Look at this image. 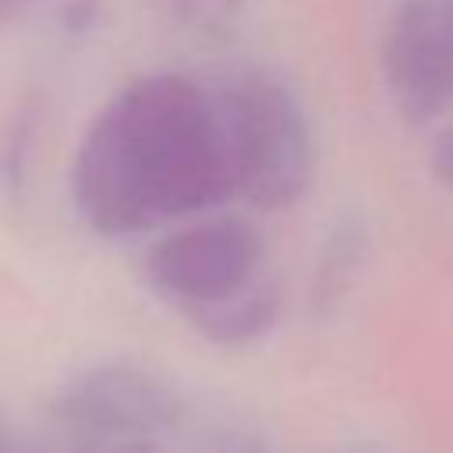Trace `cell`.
I'll return each mask as SVG.
<instances>
[{"mask_svg":"<svg viewBox=\"0 0 453 453\" xmlns=\"http://www.w3.org/2000/svg\"><path fill=\"white\" fill-rule=\"evenodd\" d=\"M71 198L103 237L149 234L234 198L209 85L156 71L110 96L78 142Z\"/></svg>","mask_w":453,"mask_h":453,"instance_id":"cell-1","label":"cell"},{"mask_svg":"<svg viewBox=\"0 0 453 453\" xmlns=\"http://www.w3.org/2000/svg\"><path fill=\"white\" fill-rule=\"evenodd\" d=\"M234 195L262 212L297 205L315 180V138L297 92L269 67L234 64L209 81Z\"/></svg>","mask_w":453,"mask_h":453,"instance_id":"cell-2","label":"cell"},{"mask_svg":"<svg viewBox=\"0 0 453 453\" xmlns=\"http://www.w3.org/2000/svg\"><path fill=\"white\" fill-rule=\"evenodd\" d=\"M149 290L188 322L265 280V241L241 216L202 212L163 234L142 262Z\"/></svg>","mask_w":453,"mask_h":453,"instance_id":"cell-3","label":"cell"},{"mask_svg":"<svg viewBox=\"0 0 453 453\" xmlns=\"http://www.w3.org/2000/svg\"><path fill=\"white\" fill-rule=\"evenodd\" d=\"M180 418L177 393L142 368L106 365L67 382L57 396V421L85 439L159 435Z\"/></svg>","mask_w":453,"mask_h":453,"instance_id":"cell-4","label":"cell"},{"mask_svg":"<svg viewBox=\"0 0 453 453\" xmlns=\"http://www.w3.org/2000/svg\"><path fill=\"white\" fill-rule=\"evenodd\" d=\"M382 74L400 117L414 127L432 124L453 99V60L442 32V7L400 0L382 32Z\"/></svg>","mask_w":453,"mask_h":453,"instance_id":"cell-5","label":"cell"},{"mask_svg":"<svg viewBox=\"0 0 453 453\" xmlns=\"http://www.w3.org/2000/svg\"><path fill=\"white\" fill-rule=\"evenodd\" d=\"M276 319H280V287L273 276H265L244 294L191 319L188 326L216 347H248V343H258L265 333H273Z\"/></svg>","mask_w":453,"mask_h":453,"instance_id":"cell-6","label":"cell"},{"mask_svg":"<svg viewBox=\"0 0 453 453\" xmlns=\"http://www.w3.org/2000/svg\"><path fill=\"white\" fill-rule=\"evenodd\" d=\"M361 262H365V226L357 219H347L329 234V241L322 248V258L315 269V287H311L315 308L329 311L336 301H343Z\"/></svg>","mask_w":453,"mask_h":453,"instance_id":"cell-7","label":"cell"},{"mask_svg":"<svg viewBox=\"0 0 453 453\" xmlns=\"http://www.w3.org/2000/svg\"><path fill=\"white\" fill-rule=\"evenodd\" d=\"M170 14L191 28H209L223 18H230V11L237 7V0H166Z\"/></svg>","mask_w":453,"mask_h":453,"instance_id":"cell-8","label":"cell"},{"mask_svg":"<svg viewBox=\"0 0 453 453\" xmlns=\"http://www.w3.org/2000/svg\"><path fill=\"white\" fill-rule=\"evenodd\" d=\"M428 170L442 188H453V124L432 134L428 145Z\"/></svg>","mask_w":453,"mask_h":453,"instance_id":"cell-9","label":"cell"},{"mask_svg":"<svg viewBox=\"0 0 453 453\" xmlns=\"http://www.w3.org/2000/svg\"><path fill=\"white\" fill-rule=\"evenodd\" d=\"M78 453H163L152 435H110V439H85Z\"/></svg>","mask_w":453,"mask_h":453,"instance_id":"cell-10","label":"cell"},{"mask_svg":"<svg viewBox=\"0 0 453 453\" xmlns=\"http://www.w3.org/2000/svg\"><path fill=\"white\" fill-rule=\"evenodd\" d=\"M28 4H32V0H0V32H4V28L28 7Z\"/></svg>","mask_w":453,"mask_h":453,"instance_id":"cell-11","label":"cell"},{"mask_svg":"<svg viewBox=\"0 0 453 453\" xmlns=\"http://www.w3.org/2000/svg\"><path fill=\"white\" fill-rule=\"evenodd\" d=\"M442 32H446V50H449V60H453V0L442 7Z\"/></svg>","mask_w":453,"mask_h":453,"instance_id":"cell-12","label":"cell"}]
</instances>
